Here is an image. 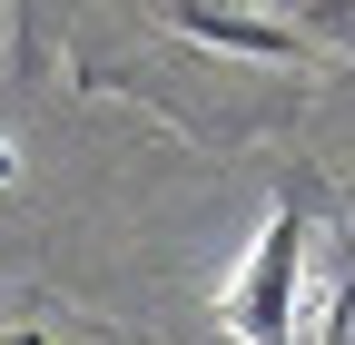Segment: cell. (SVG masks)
I'll list each match as a JSON object with an SVG mask.
<instances>
[{"mask_svg":"<svg viewBox=\"0 0 355 345\" xmlns=\"http://www.w3.org/2000/svg\"><path fill=\"white\" fill-rule=\"evenodd\" d=\"M168 30L207 50H257V60H316L355 39V0H158Z\"/></svg>","mask_w":355,"mask_h":345,"instance_id":"cell-2","label":"cell"},{"mask_svg":"<svg viewBox=\"0 0 355 345\" xmlns=\"http://www.w3.org/2000/svg\"><path fill=\"white\" fill-rule=\"evenodd\" d=\"M336 247V207L316 178H286L277 188V218L247 247V267L217 286V326L237 345H326L345 296H355V256H326Z\"/></svg>","mask_w":355,"mask_h":345,"instance_id":"cell-1","label":"cell"},{"mask_svg":"<svg viewBox=\"0 0 355 345\" xmlns=\"http://www.w3.org/2000/svg\"><path fill=\"white\" fill-rule=\"evenodd\" d=\"M20 10H30V0H20Z\"/></svg>","mask_w":355,"mask_h":345,"instance_id":"cell-3","label":"cell"}]
</instances>
